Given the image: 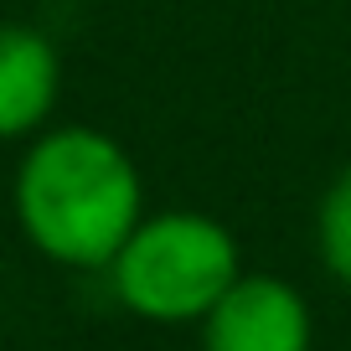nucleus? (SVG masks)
I'll use <instances>...</instances> for the list:
<instances>
[{
  "instance_id": "obj_5",
  "label": "nucleus",
  "mask_w": 351,
  "mask_h": 351,
  "mask_svg": "<svg viewBox=\"0 0 351 351\" xmlns=\"http://www.w3.org/2000/svg\"><path fill=\"white\" fill-rule=\"evenodd\" d=\"M315 238H320V258H326V269L341 279V285H351V165L330 181L326 202H320Z\"/></svg>"
},
{
  "instance_id": "obj_3",
  "label": "nucleus",
  "mask_w": 351,
  "mask_h": 351,
  "mask_svg": "<svg viewBox=\"0 0 351 351\" xmlns=\"http://www.w3.org/2000/svg\"><path fill=\"white\" fill-rule=\"evenodd\" d=\"M207 351H310V310L295 285L274 274H238L202 315Z\"/></svg>"
},
{
  "instance_id": "obj_4",
  "label": "nucleus",
  "mask_w": 351,
  "mask_h": 351,
  "mask_svg": "<svg viewBox=\"0 0 351 351\" xmlns=\"http://www.w3.org/2000/svg\"><path fill=\"white\" fill-rule=\"evenodd\" d=\"M62 93V57L36 26L0 21V140L42 130Z\"/></svg>"
},
{
  "instance_id": "obj_1",
  "label": "nucleus",
  "mask_w": 351,
  "mask_h": 351,
  "mask_svg": "<svg viewBox=\"0 0 351 351\" xmlns=\"http://www.w3.org/2000/svg\"><path fill=\"white\" fill-rule=\"evenodd\" d=\"M16 222L36 253L67 269H109L140 228V171L114 134L67 124L16 165Z\"/></svg>"
},
{
  "instance_id": "obj_2",
  "label": "nucleus",
  "mask_w": 351,
  "mask_h": 351,
  "mask_svg": "<svg viewBox=\"0 0 351 351\" xmlns=\"http://www.w3.org/2000/svg\"><path fill=\"white\" fill-rule=\"evenodd\" d=\"M238 274L243 263L232 232L202 212L140 217V228L124 238V248L109 263V285L119 305L155 326L202 320Z\"/></svg>"
}]
</instances>
